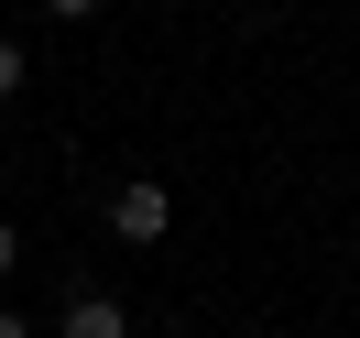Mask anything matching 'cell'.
<instances>
[{
    "label": "cell",
    "instance_id": "cell-1",
    "mask_svg": "<svg viewBox=\"0 0 360 338\" xmlns=\"http://www.w3.org/2000/svg\"><path fill=\"white\" fill-rule=\"evenodd\" d=\"M110 229H120V240H164V229H175V197H164L153 175H131V186L110 197Z\"/></svg>",
    "mask_w": 360,
    "mask_h": 338
},
{
    "label": "cell",
    "instance_id": "cell-2",
    "mask_svg": "<svg viewBox=\"0 0 360 338\" xmlns=\"http://www.w3.org/2000/svg\"><path fill=\"white\" fill-rule=\"evenodd\" d=\"M66 338H131L120 294H77V306H66Z\"/></svg>",
    "mask_w": 360,
    "mask_h": 338
},
{
    "label": "cell",
    "instance_id": "cell-3",
    "mask_svg": "<svg viewBox=\"0 0 360 338\" xmlns=\"http://www.w3.org/2000/svg\"><path fill=\"white\" fill-rule=\"evenodd\" d=\"M11 88H22V44H0V98H11Z\"/></svg>",
    "mask_w": 360,
    "mask_h": 338
},
{
    "label": "cell",
    "instance_id": "cell-4",
    "mask_svg": "<svg viewBox=\"0 0 360 338\" xmlns=\"http://www.w3.org/2000/svg\"><path fill=\"white\" fill-rule=\"evenodd\" d=\"M44 11H55V22H88V11H98V0H44Z\"/></svg>",
    "mask_w": 360,
    "mask_h": 338
},
{
    "label": "cell",
    "instance_id": "cell-5",
    "mask_svg": "<svg viewBox=\"0 0 360 338\" xmlns=\"http://www.w3.org/2000/svg\"><path fill=\"white\" fill-rule=\"evenodd\" d=\"M11 262H22V240H11V229H0V273H11Z\"/></svg>",
    "mask_w": 360,
    "mask_h": 338
},
{
    "label": "cell",
    "instance_id": "cell-6",
    "mask_svg": "<svg viewBox=\"0 0 360 338\" xmlns=\"http://www.w3.org/2000/svg\"><path fill=\"white\" fill-rule=\"evenodd\" d=\"M0 338H33V327H22V316H0Z\"/></svg>",
    "mask_w": 360,
    "mask_h": 338
}]
</instances>
